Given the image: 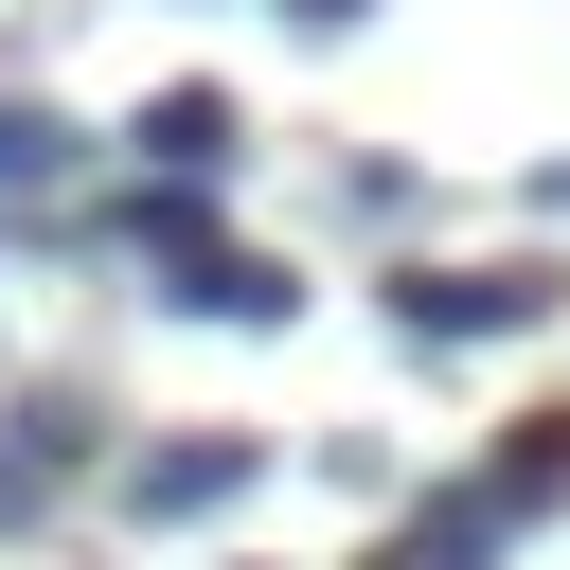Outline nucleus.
Returning a JSON list of instances; mask_svg holds the SVG:
<instances>
[{"mask_svg": "<svg viewBox=\"0 0 570 570\" xmlns=\"http://www.w3.org/2000/svg\"><path fill=\"white\" fill-rule=\"evenodd\" d=\"M107 232H125V249H160V303H178V321H249V338H267V321H303V285H285L267 249L196 232L178 196H107Z\"/></svg>", "mask_w": 570, "mask_h": 570, "instance_id": "nucleus-1", "label": "nucleus"}, {"mask_svg": "<svg viewBox=\"0 0 570 570\" xmlns=\"http://www.w3.org/2000/svg\"><path fill=\"white\" fill-rule=\"evenodd\" d=\"M392 321L410 338H517V321H552V267H410Z\"/></svg>", "mask_w": 570, "mask_h": 570, "instance_id": "nucleus-2", "label": "nucleus"}, {"mask_svg": "<svg viewBox=\"0 0 570 570\" xmlns=\"http://www.w3.org/2000/svg\"><path fill=\"white\" fill-rule=\"evenodd\" d=\"M499 534H517V517H499V481H445V499L392 534V570H499Z\"/></svg>", "mask_w": 570, "mask_h": 570, "instance_id": "nucleus-3", "label": "nucleus"}, {"mask_svg": "<svg viewBox=\"0 0 570 570\" xmlns=\"http://www.w3.org/2000/svg\"><path fill=\"white\" fill-rule=\"evenodd\" d=\"M232 481H249V445L214 428V445H160V463H125V517H214Z\"/></svg>", "mask_w": 570, "mask_h": 570, "instance_id": "nucleus-4", "label": "nucleus"}, {"mask_svg": "<svg viewBox=\"0 0 570 570\" xmlns=\"http://www.w3.org/2000/svg\"><path fill=\"white\" fill-rule=\"evenodd\" d=\"M232 142H249V125H232V89H160V107H142V160H160V178H214Z\"/></svg>", "mask_w": 570, "mask_h": 570, "instance_id": "nucleus-5", "label": "nucleus"}, {"mask_svg": "<svg viewBox=\"0 0 570 570\" xmlns=\"http://www.w3.org/2000/svg\"><path fill=\"white\" fill-rule=\"evenodd\" d=\"M0 178H53V125L36 107H0Z\"/></svg>", "mask_w": 570, "mask_h": 570, "instance_id": "nucleus-6", "label": "nucleus"}, {"mask_svg": "<svg viewBox=\"0 0 570 570\" xmlns=\"http://www.w3.org/2000/svg\"><path fill=\"white\" fill-rule=\"evenodd\" d=\"M18 499H36V445H0V517H18Z\"/></svg>", "mask_w": 570, "mask_h": 570, "instance_id": "nucleus-7", "label": "nucleus"}, {"mask_svg": "<svg viewBox=\"0 0 570 570\" xmlns=\"http://www.w3.org/2000/svg\"><path fill=\"white\" fill-rule=\"evenodd\" d=\"M285 18H321V36H338V18H374V0H285Z\"/></svg>", "mask_w": 570, "mask_h": 570, "instance_id": "nucleus-8", "label": "nucleus"}]
</instances>
